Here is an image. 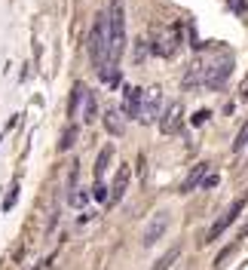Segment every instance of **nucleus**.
I'll return each instance as SVG.
<instances>
[{
  "mask_svg": "<svg viewBox=\"0 0 248 270\" xmlns=\"http://www.w3.org/2000/svg\"><path fill=\"white\" fill-rule=\"evenodd\" d=\"M104 16H107V37H110V62L116 65V59L122 56V46H126V10H122V0H110Z\"/></svg>",
  "mask_w": 248,
  "mask_h": 270,
  "instance_id": "f257e3e1",
  "label": "nucleus"
},
{
  "mask_svg": "<svg viewBox=\"0 0 248 270\" xmlns=\"http://www.w3.org/2000/svg\"><path fill=\"white\" fill-rule=\"evenodd\" d=\"M89 56H92V65L95 68H104L110 62V37H107V16L101 13L92 25V34H89Z\"/></svg>",
  "mask_w": 248,
  "mask_h": 270,
  "instance_id": "f03ea898",
  "label": "nucleus"
},
{
  "mask_svg": "<svg viewBox=\"0 0 248 270\" xmlns=\"http://www.w3.org/2000/svg\"><path fill=\"white\" fill-rule=\"evenodd\" d=\"M165 230H169V212L165 209H159L153 218H150V224L144 227V237H141V243H144V249H150V246H156L162 237H165Z\"/></svg>",
  "mask_w": 248,
  "mask_h": 270,
  "instance_id": "7ed1b4c3",
  "label": "nucleus"
},
{
  "mask_svg": "<svg viewBox=\"0 0 248 270\" xmlns=\"http://www.w3.org/2000/svg\"><path fill=\"white\" fill-rule=\"evenodd\" d=\"M159 107H162V89L159 86H150L144 95H141V111H138V120L144 123H153L159 117Z\"/></svg>",
  "mask_w": 248,
  "mask_h": 270,
  "instance_id": "20e7f679",
  "label": "nucleus"
},
{
  "mask_svg": "<svg viewBox=\"0 0 248 270\" xmlns=\"http://www.w3.org/2000/svg\"><path fill=\"white\" fill-rule=\"evenodd\" d=\"M242 209H245V197H242V200H236V203H233V206L224 212V218H221V221H215V227L209 230V240H218V237L224 234V230H227V227H230V224L239 218V212H242Z\"/></svg>",
  "mask_w": 248,
  "mask_h": 270,
  "instance_id": "39448f33",
  "label": "nucleus"
},
{
  "mask_svg": "<svg viewBox=\"0 0 248 270\" xmlns=\"http://www.w3.org/2000/svg\"><path fill=\"white\" fill-rule=\"evenodd\" d=\"M230 59H224V62H215L212 68H209V74H205V86L209 89H221L224 83H227V74H230Z\"/></svg>",
  "mask_w": 248,
  "mask_h": 270,
  "instance_id": "423d86ee",
  "label": "nucleus"
},
{
  "mask_svg": "<svg viewBox=\"0 0 248 270\" xmlns=\"http://www.w3.org/2000/svg\"><path fill=\"white\" fill-rule=\"evenodd\" d=\"M129 178H132V169L129 166H119V172L113 178V187H110V194H107L110 203H119L122 200V194H126V187H129Z\"/></svg>",
  "mask_w": 248,
  "mask_h": 270,
  "instance_id": "0eeeda50",
  "label": "nucleus"
},
{
  "mask_svg": "<svg viewBox=\"0 0 248 270\" xmlns=\"http://www.w3.org/2000/svg\"><path fill=\"white\" fill-rule=\"evenodd\" d=\"M181 123H184V114H181V104H172V111L162 117V123H159V129L165 132V135H175V132H181Z\"/></svg>",
  "mask_w": 248,
  "mask_h": 270,
  "instance_id": "6e6552de",
  "label": "nucleus"
},
{
  "mask_svg": "<svg viewBox=\"0 0 248 270\" xmlns=\"http://www.w3.org/2000/svg\"><path fill=\"white\" fill-rule=\"evenodd\" d=\"M141 95H144V89H138V86H129V89H126V114H129V117H138Z\"/></svg>",
  "mask_w": 248,
  "mask_h": 270,
  "instance_id": "1a4fd4ad",
  "label": "nucleus"
},
{
  "mask_svg": "<svg viewBox=\"0 0 248 270\" xmlns=\"http://www.w3.org/2000/svg\"><path fill=\"white\" fill-rule=\"evenodd\" d=\"M95 117H98V101H95V92H83V120L86 123H95Z\"/></svg>",
  "mask_w": 248,
  "mask_h": 270,
  "instance_id": "9d476101",
  "label": "nucleus"
},
{
  "mask_svg": "<svg viewBox=\"0 0 248 270\" xmlns=\"http://www.w3.org/2000/svg\"><path fill=\"white\" fill-rule=\"evenodd\" d=\"M104 126H107V132L113 135V138H119L122 132H126V120L119 117L116 111H110V114H104Z\"/></svg>",
  "mask_w": 248,
  "mask_h": 270,
  "instance_id": "9b49d317",
  "label": "nucleus"
},
{
  "mask_svg": "<svg viewBox=\"0 0 248 270\" xmlns=\"http://www.w3.org/2000/svg\"><path fill=\"white\" fill-rule=\"evenodd\" d=\"M205 172H209V163H199V166H196V172H190V178L184 181V187H181V190H196V187L202 184Z\"/></svg>",
  "mask_w": 248,
  "mask_h": 270,
  "instance_id": "f8f14e48",
  "label": "nucleus"
},
{
  "mask_svg": "<svg viewBox=\"0 0 248 270\" xmlns=\"http://www.w3.org/2000/svg\"><path fill=\"white\" fill-rule=\"evenodd\" d=\"M83 92H86V86H83V83H77V86H74V95H71V101H68V114H77V111H80Z\"/></svg>",
  "mask_w": 248,
  "mask_h": 270,
  "instance_id": "ddd939ff",
  "label": "nucleus"
},
{
  "mask_svg": "<svg viewBox=\"0 0 248 270\" xmlns=\"http://www.w3.org/2000/svg\"><path fill=\"white\" fill-rule=\"evenodd\" d=\"M178 255H181V249H172L169 255H162V258H159V264H156L153 270H169V267H172V264L178 261Z\"/></svg>",
  "mask_w": 248,
  "mask_h": 270,
  "instance_id": "4468645a",
  "label": "nucleus"
},
{
  "mask_svg": "<svg viewBox=\"0 0 248 270\" xmlns=\"http://www.w3.org/2000/svg\"><path fill=\"white\" fill-rule=\"evenodd\" d=\"M86 203H89V194H86V190H74V194H71V206H74V209H83Z\"/></svg>",
  "mask_w": 248,
  "mask_h": 270,
  "instance_id": "2eb2a0df",
  "label": "nucleus"
},
{
  "mask_svg": "<svg viewBox=\"0 0 248 270\" xmlns=\"http://www.w3.org/2000/svg\"><path fill=\"white\" fill-rule=\"evenodd\" d=\"M110 153H113L110 147H104V150L98 153V163H95V175H101V172L107 169V160H110Z\"/></svg>",
  "mask_w": 248,
  "mask_h": 270,
  "instance_id": "dca6fc26",
  "label": "nucleus"
},
{
  "mask_svg": "<svg viewBox=\"0 0 248 270\" xmlns=\"http://www.w3.org/2000/svg\"><path fill=\"white\" fill-rule=\"evenodd\" d=\"M92 197H95L98 203H107V184H101V181H95V187H92Z\"/></svg>",
  "mask_w": 248,
  "mask_h": 270,
  "instance_id": "f3484780",
  "label": "nucleus"
},
{
  "mask_svg": "<svg viewBox=\"0 0 248 270\" xmlns=\"http://www.w3.org/2000/svg\"><path fill=\"white\" fill-rule=\"evenodd\" d=\"M245 144H248V123H245V126H242V132L236 135V141H233V150H242Z\"/></svg>",
  "mask_w": 248,
  "mask_h": 270,
  "instance_id": "a211bd4d",
  "label": "nucleus"
},
{
  "mask_svg": "<svg viewBox=\"0 0 248 270\" xmlns=\"http://www.w3.org/2000/svg\"><path fill=\"white\" fill-rule=\"evenodd\" d=\"M74 141H77V129H74V126H71V129H68V132H65V138H61V144H58V147H61V150H68V147H71V144H74Z\"/></svg>",
  "mask_w": 248,
  "mask_h": 270,
  "instance_id": "6ab92c4d",
  "label": "nucleus"
},
{
  "mask_svg": "<svg viewBox=\"0 0 248 270\" xmlns=\"http://www.w3.org/2000/svg\"><path fill=\"white\" fill-rule=\"evenodd\" d=\"M233 7L236 10H245V0H233Z\"/></svg>",
  "mask_w": 248,
  "mask_h": 270,
  "instance_id": "aec40b11",
  "label": "nucleus"
}]
</instances>
